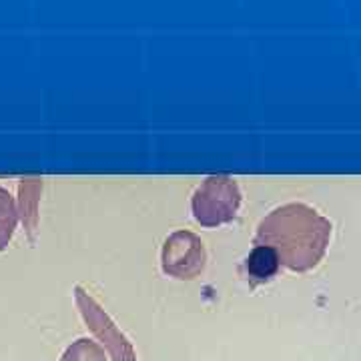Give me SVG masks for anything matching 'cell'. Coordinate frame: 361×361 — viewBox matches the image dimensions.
<instances>
[{
  "instance_id": "1",
  "label": "cell",
  "mask_w": 361,
  "mask_h": 361,
  "mask_svg": "<svg viewBox=\"0 0 361 361\" xmlns=\"http://www.w3.org/2000/svg\"><path fill=\"white\" fill-rule=\"evenodd\" d=\"M331 237V223L307 205H285L261 221L257 245L271 247L293 271L315 267Z\"/></svg>"
},
{
  "instance_id": "2",
  "label": "cell",
  "mask_w": 361,
  "mask_h": 361,
  "mask_svg": "<svg viewBox=\"0 0 361 361\" xmlns=\"http://www.w3.org/2000/svg\"><path fill=\"white\" fill-rule=\"evenodd\" d=\"M241 193L237 183L229 177H211L195 193V219L203 225H221L237 215Z\"/></svg>"
},
{
  "instance_id": "3",
  "label": "cell",
  "mask_w": 361,
  "mask_h": 361,
  "mask_svg": "<svg viewBox=\"0 0 361 361\" xmlns=\"http://www.w3.org/2000/svg\"><path fill=\"white\" fill-rule=\"evenodd\" d=\"M205 247L189 231L173 233L163 247V271L177 279H193L205 267Z\"/></svg>"
},
{
  "instance_id": "4",
  "label": "cell",
  "mask_w": 361,
  "mask_h": 361,
  "mask_svg": "<svg viewBox=\"0 0 361 361\" xmlns=\"http://www.w3.org/2000/svg\"><path fill=\"white\" fill-rule=\"evenodd\" d=\"M279 259L271 247L257 245L251 255L247 257V273L253 281H269L271 277L279 271Z\"/></svg>"
},
{
  "instance_id": "5",
  "label": "cell",
  "mask_w": 361,
  "mask_h": 361,
  "mask_svg": "<svg viewBox=\"0 0 361 361\" xmlns=\"http://www.w3.org/2000/svg\"><path fill=\"white\" fill-rule=\"evenodd\" d=\"M16 227V207L11 193L0 187V251L11 243Z\"/></svg>"
}]
</instances>
